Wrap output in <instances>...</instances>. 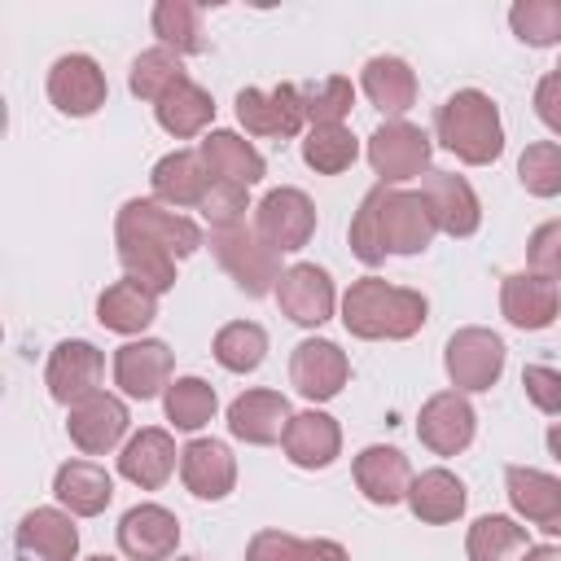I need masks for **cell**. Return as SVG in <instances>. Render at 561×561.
I'll return each mask as SVG.
<instances>
[{
	"mask_svg": "<svg viewBox=\"0 0 561 561\" xmlns=\"http://www.w3.org/2000/svg\"><path fill=\"white\" fill-rule=\"evenodd\" d=\"M346 377H351V364H346V355L337 351V342H329V337H307V342H298L294 355H289V381H294V390H298L302 399H311V403L333 399V394L346 386Z\"/></svg>",
	"mask_w": 561,
	"mask_h": 561,
	"instance_id": "8fae6325",
	"label": "cell"
},
{
	"mask_svg": "<svg viewBox=\"0 0 561 561\" xmlns=\"http://www.w3.org/2000/svg\"><path fill=\"white\" fill-rule=\"evenodd\" d=\"M504 486L513 508L535 522L548 535H561V478L543 473V469H526V465H508L504 469Z\"/></svg>",
	"mask_w": 561,
	"mask_h": 561,
	"instance_id": "603a6c76",
	"label": "cell"
},
{
	"mask_svg": "<svg viewBox=\"0 0 561 561\" xmlns=\"http://www.w3.org/2000/svg\"><path fill=\"white\" fill-rule=\"evenodd\" d=\"M425 311H430V302L416 289L386 285L381 276L355 280L342 298V324H346V333H355L364 342H381V337L403 342L425 324Z\"/></svg>",
	"mask_w": 561,
	"mask_h": 561,
	"instance_id": "6da1fadb",
	"label": "cell"
},
{
	"mask_svg": "<svg viewBox=\"0 0 561 561\" xmlns=\"http://www.w3.org/2000/svg\"><path fill=\"white\" fill-rule=\"evenodd\" d=\"M53 495L75 513V517H96L114 500V478L92 465V460H66L53 478Z\"/></svg>",
	"mask_w": 561,
	"mask_h": 561,
	"instance_id": "83f0119b",
	"label": "cell"
},
{
	"mask_svg": "<svg viewBox=\"0 0 561 561\" xmlns=\"http://www.w3.org/2000/svg\"><path fill=\"white\" fill-rule=\"evenodd\" d=\"M197 153H202L210 180H228V184H241V188H250V184L263 180V158H259V149H254L250 140H241L237 131H210Z\"/></svg>",
	"mask_w": 561,
	"mask_h": 561,
	"instance_id": "f546056e",
	"label": "cell"
},
{
	"mask_svg": "<svg viewBox=\"0 0 561 561\" xmlns=\"http://www.w3.org/2000/svg\"><path fill=\"white\" fill-rule=\"evenodd\" d=\"M114 381L127 399H153L171 386V351L158 337H140L114 351Z\"/></svg>",
	"mask_w": 561,
	"mask_h": 561,
	"instance_id": "44dd1931",
	"label": "cell"
},
{
	"mask_svg": "<svg viewBox=\"0 0 561 561\" xmlns=\"http://www.w3.org/2000/svg\"><path fill=\"white\" fill-rule=\"evenodd\" d=\"M508 26L530 48L561 44V0H517L508 9Z\"/></svg>",
	"mask_w": 561,
	"mask_h": 561,
	"instance_id": "60d3db41",
	"label": "cell"
},
{
	"mask_svg": "<svg viewBox=\"0 0 561 561\" xmlns=\"http://www.w3.org/2000/svg\"><path fill=\"white\" fill-rule=\"evenodd\" d=\"M535 114L561 136V75L557 70L539 79V88H535Z\"/></svg>",
	"mask_w": 561,
	"mask_h": 561,
	"instance_id": "681fc988",
	"label": "cell"
},
{
	"mask_svg": "<svg viewBox=\"0 0 561 561\" xmlns=\"http://www.w3.org/2000/svg\"><path fill=\"white\" fill-rule=\"evenodd\" d=\"M149 184H153L158 202H167V206H202V197L210 193L215 180H210L202 153H193V149H175V153L158 158Z\"/></svg>",
	"mask_w": 561,
	"mask_h": 561,
	"instance_id": "484cf974",
	"label": "cell"
},
{
	"mask_svg": "<svg viewBox=\"0 0 561 561\" xmlns=\"http://www.w3.org/2000/svg\"><path fill=\"white\" fill-rule=\"evenodd\" d=\"M180 79H188L184 75V66H180V53H171V48H145L136 61H131V75H127V88L140 96V101H162Z\"/></svg>",
	"mask_w": 561,
	"mask_h": 561,
	"instance_id": "8d00e7d4",
	"label": "cell"
},
{
	"mask_svg": "<svg viewBox=\"0 0 561 561\" xmlns=\"http://www.w3.org/2000/svg\"><path fill=\"white\" fill-rule=\"evenodd\" d=\"M153 35L162 39V48L171 53H206V35H202V9L188 0H158L153 4Z\"/></svg>",
	"mask_w": 561,
	"mask_h": 561,
	"instance_id": "e575fe53",
	"label": "cell"
},
{
	"mask_svg": "<svg viewBox=\"0 0 561 561\" xmlns=\"http://www.w3.org/2000/svg\"><path fill=\"white\" fill-rule=\"evenodd\" d=\"M522 386H526V394H530V403H535L539 412H548V416L561 412V373H557V368H548V364H526V368H522Z\"/></svg>",
	"mask_w": 561,
	"mask_h": 561,
	"instance_id": "c3c4849f",
	"label": "cell"
},
{
	"mask_svg": "<svg viewBox=\"0 0 561 561\" xmlns=\"http://www.w3.org/2000/svg\"><path fill=\"white\" fill-rule=\"evenodd\" d=\"M351 254H355L359 263H368V267H377V263L386 259L381 237H377V206H373V193H364V202H359V210H355V219H351Z\"/></svg>",
	"mask_w": 561,
	"mask_h": 561,
	"instance_id": "bcb514c9",
	"label": "cell"
},
{
	"mask_svg": "<svg viewBox=\"0 0 561 561\" xmlns=\"http://www.w3.org/2000/svg\"><path fill=\"white\" fill-rule=\"evenodd\" d=\"M294 412H289V399L276 394V390H245L232 399L228 408V430L250 443V447H267V443H280L285 430H289Z\"/></svg>",
	"mask_w": 561,
	"mask_h": 561,
	"instance_id": "ffe728a7",
	"label": "cell"
},
{
	"mask_svg": "<svg viewBox=\"0 0 561 561\" xmlns=\"http://www.w3.org/2000/svg\"><path fill=\"white\" fill-rule=\"evenodd\" d=\"M557 307H561V289H557V280H548V276L513 272V276H504V285H500V311H504V320H508L513 329H526V333L548 329V324L557 320Z\"/></svg>",
	"mask_w": 561,
	"mask_h": 561,
	"instance_id": "ac0fdd59",
	"label": "cell"
},
{
	"mask_svg": "<svg viewBox=\"0 0 561 561\" xmlns=\"http://www.w3.org/2000/svg\"><path fill=\"white\" fill-rule=\"evenodd\" d=\"M88 561H114V557H88Z\"/></svg>",
	"mask_w": 561,
	"mask_h": 561,
	"instance_id": "db71d44e",
	"label": "cell"
},
{
	"mask_svg": "<svg viewBox=\"0 0 561 561\" xmlns=\"http://www.w3.org/2000/svg\"><path fill=\"white\" fill-rule=\"evenodd\" d=\"M79 530L61 508H31L13 530V561H75Z\"/></svg>",
	"mask_w": 561,
	"mask_h": 561,
	"instance_id": "5bb4252c",
	"label": "cell"
},
{
	"mask_svg": "<svg viewBox=\"0 0 561 561\" xmlns=\"http://www.w3.org/2000/svg\"><path fill=\"white\" fill-rule=\"evenodd\" d=\"M197 210H202V219L210 224V232H224V228H241V224H245L250 202H245V188H241V184L215 180Z\"/></svg>",
	"mask_w": 561,
	"mask_h": 561,
	"instance_id": "ee69618b",
	"label": "cell"
},
{
	"mask_svg": "<svg viewBox=\"0 0 561 561\" xmlns=\"http://www.w3.org/2000/svg\"><path fill=\"white\" fill-rule=\"evenodd\" d=\"M118 263H123L127 280H140L153 294H167L175 285V259L162 245H153V241L118 237Z\"/></svg>",
	"mask_w": 561,
	"mask_h": 561,
	"instance_id": "d590c367",
	"label": "cell"
},
{
	"mask_svg": "<svg viewBox=\"0 0 561 561\" xmlns=\"http://www.w3.org/2000/svg\"><path fill=\"white\" fill-rule=\"evenodd\" d=\"M175 469V438L167 430H140L118 451V473L140 491H158Z\"/></svg>",
	"mask_w": 561,
	"mask_h": 561,
	"instance_id": "4316f807",
	"label": "cell"
},
{
	"mask_svg": "<svg viewBox=\"0 0 561 561\" xmlns=\"http://www.w3.org/2000/svg\"><path fill=\"white\" fill-rule=\"evenodd\" d=\"M175 561H193V557H175Z\"/></svg>",
	"mask_w": 561,
	"mask_h": 561,
	"instance_id": "11a10c76",
	"label": "cell"
},
{
	"mask_svg": "<svg viewBox=\"0 0 561 561\" xmlns=\"http://www.w3.org/2000/svg\"><path fill=\"white\" fill-rule=\"evenodd\" d=\"M210 250L219 259V267L232 276V285L250 298H263V294H276L280 285V254L259 237V228L241 224V228H224V232H210Z\"/></svg>",
	"mask_w": 561,
	"mask_h": 561,
	"instance_id": "3957f363",
	"label": "cell"
},
{
	"mask_svg": "<svg viewBox=\"0 0 561 561\" xmlns=\"http://www.w3.org/2000/svg\"><path fill=\"white\" fill-rule=\"evenodd\" d=\"M153 114H158V127H162V131H171L175 140H188V136H197V131L215 118V101H210V92L197 88L193 79H180V83L153 105Z\"/></svg>",
	"mask_w": 561,
	"mask_h": 561,
	"instance_id": "d6a6232c",
	"label": "cell"
},
{
	"mask_svg": "<svg viewBox=\"0 0 561 561\" xmlns=\"http://www.w3.org/2000/svg\"><path fill=\"white\" fill-rule=\"evenodd\" d=\"M517 180L535 197H557L561 193V145L557 140H535L517 158Z\"/></svg>",
	"mask_w": 561,
	"mask_h": 561,
	"instance_id": "7bdbcfd3",
	"label": "cell"
},
{
	"mask_svg": "<svg viewBox=\"0 0 561 561\" xmlns=\"http://www.w3.org/2000/svg\"><path fill=\"white\" fill-rule=\"evenodd\" d=\"M245 561H307V539L285 530H259L245 543Z\"/></svg>",
	"mask_w": 561,
	"mask_h": 561,
	"instance_id": "7dc6e473",
	"label": "cell"
},
{
	"mask_svg": "<svg viewBox=\"0 0 561 561\" xmlns=\"http://www.w3.org/2000/svg\"><path fill=\"white\" fill-rule=\"evenodd\" d=\"M276 302L294 324L316 329L333 316V280L316 263H294V267H285L280 285H276Z\"/></svg>",
	"mask_w": 561,
	"mask_h": 561,
	"instance_id": "d6986e66",
	"label": "cell"
},
{
	"mask_svg": "<svg viewBox=\"0 0 561 561\" xmlns=\"http://www.w3.org/2000/svg\"><path fill=\"white\" fill-rule=\"evenodd\" d=\"M443 364H447V377L451 386L465 394V390H491L504 373V342L500 333L491 329H456L443 346Z\"/></svg>",
	"mask_w": 561,
	"mask_h": 561,
	"instance_id": "8992f818",
	"label": "cell"
},
{
	"mask_svg": "<svg viewBox=\"0 0 561 561\" xmlns=\"http://www.w3.org/2000/svg\"><path fill=\"white\" fill-rule=\"evenodd\" d=\"M430 153H434L430 136H425L421 127L403 123V118L381 123V127L368 136V162H373V171L381 175V184H399V180L421 175V171L430 167Z\"/></svg>",
	"mask_w": 561,
	"mask_h": 561,
	"instance_id": "ba28073f",
	"label": "cell"
},
{
	"mask_svg": "<svg viewBox=\"0 0 561 561\" xmlns=\"http://www.w3.org/2000/svg\"><path fill=\"white\" fill-rule=\"evenodd\" d=\"M180 478L197 500H224L237 486V460L219 438H193L180 451Z\"/></svg>",
	"mask_w": 561,
	"mask_h": 561,
	"instance_id": "7402d4cb",
	"label": "cell"
},
{
	"mask_svg": "<svg viewBox=\"0 0 561 561\" xmlns=\"http://www.w3.org/2000/svg\"><path fill=\"white\" fill-rule=\"evenodd\" d=\"M66 434H70V443H75L83 456H105V451H114V447L123 443V434H127V408H123V399H114V394H105V390L79 399V403L70 408V416H66Z\"/></svg>",
	"mask_w": 561,
	"mask_h": 561,
	"instance_id": "7c38bea8",
	"label": "cell"
},
{
	"mask_svg": "<svg viewBox=\"0 0 561 561\" xmlns=\"http://www.w3.org/2000/svg\"><path fill=\"white\" fill-rule=\"evenodd\" d=\"M425 202H430V215L438 224V232L447 237H473L478 224H482V206H478V193L465 175L456 171H430L425 175Z\"/></svg>",
	"mask_w": 561,
	"mask_h": 561,
	"instance_id": "e0dca14e",
	"label": "cell"
},
{
	"mask_svg": "<svg viewBox=\"0 0 561 561\" xmlns=\"http://www.w3.org/2000/svg\"><path fill=\"white\" fill-rule=\"evenodd\" d=\"M285 456L298 465V469H329L333 460H337V451H342V430H337V421L333 416H324V412H298L294 421H289V430H285Z\"/></svg>",
	"mask_w": 561,
	"mask_h": 561,
	"instance_id": "d4e9b609",
	"label": "cell"
},
{
	"mask_svg": "<svg viewBox=\"0 0 561 561\" xmlns=\"http://www.w3.org/2000/svg\"><path fill=\"white\" fill-rule=\"evenodd\" d=\"M359 88L381 114H403L416 105V75L403 57H368Z\"/></svg>",
	"mask_w": 561,
	"mask_h": 561,
	"instance_id": "f1b7e54d",
	"label": "cell"
},
{
	"mask_svg": "<svg viewBox=\"0 0 561 561\" xmlns=\"http://www.w3.org/2000/svg\"><path fill=\"white\" fill-rule=\"evenodd\" d=\"M114 237H140V241H153L162 245L171 259H184L202 245V228L180 215V210H167L162 202H149V197H131L123 202L118 219H114Z\"/></svg>",
	"mask_w": 561,
	"mask_h": 561,
	"instance_id": "5b68a950",
	"label": "cell"
},
{
	"mask_svg": "<svg viewBox=\"0 0 561 561\" xmlns=\"http://www.w3.org/2000/svg\"><path fill=\"white\" fill-rule=\"evenodd\" d=\"M307 561H351L337 539H307Z\"/></svg>",
	"mask_w": 561,
	"mask_h": 561,
	"instance_id": "f907efd6",
	"label": "cell"
},
{
	"mask_svg": "<svg viewBox=\"0 0 561 561\" xmlns=\"http://www.w3.org/2000/svg\"><path fill=\"white\" fill-rule=\"evenodd\" d=\"M373 193V206H377V237H381V250L386 254H421L430 250L438 224L430 215V202L425 193H403V188H368Z\"/></svg>",
	"mask_w": 561,
	"mask_h": 561,
	"instance_id": "277c9868",
	"label": "cell"
},
{
	"mask_svg": "<svg viewBox=\"0 0 561 561\" xmlns=\"http://www.w3.org/2000/svg\"><path fill=\"white\" fill-rule=\"evenodd\" d=\"M180 543V522L162 504H136L118 522V548L131 561H171Z\"/></svg>",
	"mask_w": 561,
	"mask_h": 561,
	"instance_id": "2e32d148",
	"label": "cell"
},
{
	"mask_svg": "<svg viewBox=\"0 0 561 561\" xmlns=\"http://www.w3.org/2000/svg\"><path fill=\"white\" fill-rule=\"evenodd\" d=\"M263 355H267V333L254 320H232L215 333V359L228 373H254L263 364Z\"/></svg>",
	"mask_w": 561,
	"mask_h": 561,
	"instance_id": "74e56055",
	"label": "cell"
},
{
	"mask_svg": "<svg viewBox=\"0 0 561 561\" xmlns=\"http://www.w3.org/2000/svg\"><path fill=\"white\" fill-rule=\"evenodd\" d=\"M522 561H561V548H552V543H535V548L522 552Z\"/></svg>",
	"mask_w": 561,
	"mask_h": 561,
	"instance_id": "816d5d0a",
	"label": "cell"
},
{
	"mask_svg": "<svg viewBox=\"0 0 561 561\" xmlns=\"http://www.w3.org/2000/svg\"><path fill=\"white\" fill-rule=\"evenodd\" d=\"M548 451L561 460V421H557V425H548Z\"/></svg>",
	"mask_w": 561,
	"mask_h": 561,
	"instance_id": "f5cc1de1",
	"label": "cell"
},
{
	"mask_svg": "<svg viewBox=\"0 0 561 561\" xmlns=\"http://www.w3.org/2000/svg\"><path fill=\"white\" fill-rule=\"evenodd\" d=\"M359 153V140L337 123V127H311L302 136V162L320 175H342Z\"/></svg>",
	"mask_w": 561,
	"mask_h": 561,
	"instance_id": "f35d334b",
	"label": "cell"
},
{
	"mask_svg": "<svg viewBox=\"0 0 561 561\" xmlns=\"http://www.w3.org/2000/svg\"><path fill=\"white\" fill-rule=\"evenodd\" d=\"M473 403L460 390H438L434 399H425L421 416H416V434L434 456H456L473 443Z\"/></svg>",
	"mask_w": 561,
	"mask_h": 561,
	"instance_id": "4fadbf2b",
	"label": "cell"
},
{
	"mask_svg": "<svg viewBox=\"0 0 561 561\" xmlns=\"http://www.w3.org/2000/svg\"><path fill=\"white\" fill-rule=\"evenodd\" d=\"M110 96V83H105V70L88 57V53H66L53 61L48 70V101L70 114V118H88L105 105Z\"/></svg>",
	"mask_w": 561,
	"mask_h": 561,
	"instance_id": "9c48e42d",
	"label": "cell"
},
{
	"mask_svg": "<svg viewBox=\"0 0 561 561\" xmlns=\"http://www.w3.org/2000/svg\"><path fill=\"white\" fill-rule=\"evenodd\" d=\"M434 131L443 140V149H451L460 162L469 167H486L504 153V123H500V110L486 92L478 88H460L451 92L438 114H434Z\"/></svg>",
	"mask_w": 561,
	"mask_h": 561,
	"instance_id": "7a4b0ae2",
	"label": "cell"
},
{
	"mask_svg": "<svg viewBox=\"0 0 561 561\" xmlns=\"http://www.w3.org/2000/svg\"><path fill=\"white\" fill-rule=\"evenodd\" d=\"M254 228L276 254H294L316 232V206H311V197L302 188H272L254 206Z\"/></svg>",
	"mask_w": 561,
	"mask_h": 561,
	"instance_id": "52a82bcc",
	"label": "cell"
},
{
	"mask_svg": "<svg viewBox=\"0 0 561 561\" xmlns=\"http://www.w3.org/2000/svg\"><path fill=\"white\" fill-rule=\"evenodd\" d=\"M298 92H302V114H307L311 127H337L351 114V101H355V88L342 75H329V79H320L311 88H298Z\"/></svg>",
	"mask_w": 561,
	"mask_h": 561,
	"instance_id": "b9f144b4",
	"label": "cell"
},
{
	"mask_svg": "<svg viewBox=\"0 0 561 561\" xmlns=\"http://www.w3.org/2000/svg\"><path fill=\"white\" fill-rule=\"evenodd\" d=\"M101 373H105V355H101L92 342H79V337H75V342H61V346H53L44 381H48V394H53L57 403L75 408L79 399L96 394V386H101Z\"/></svg>",
	"mask_w": 561,
	"mask_h": 561,
	"instance_id": "9a60e30c",
	"label": "cell"
},
{
	"mask_svg": "<svg viewBox=\"0 0 561 561\" xmlns=\"http://www.w3.org/2000/svg\"><path fill=\"white\" fill-rule=\"evenodd\" d=\"M215 408H219L215 386H206L202 377H175L167 386V421L175 430H202L215 416Z\"/></svg>",
	"mask_w": 561,
	"mask_h": 561,
	"instance_id": "ab89813d",
	"label": "cell"
},
{
	"mask_svg": "<svg viewBox=\"0 0 561 561\" xmlns=\"http://www.w3.org/2000/svg\"><path fill=\"white\" fill-rule=\"evenodd\" d=\"M355 486L364 491L368 504H399L408 500V486H412V469H408V456L399 447H364L355 456Z\"/></svg>",
	"mask_w": 561,
	"mask_h": 561,
	"instance_id": "cb8c5ba5",
	"label": "cell"
},
{
	"mask_svg": "<svg viewBox=\"0 0 561 561\" xmlns=\"http://www.w3.org/2000/svg\"><path fill=\"white\" fill-rule=\"evenodd\" d=\"M557 75H561V66H557Z\"/></svg>",
	"mask_w": 561,
	"mask_h": 561,
	"instance_id": "9f6ffc18",
	"label": "cell"
},
{
	"mask_svg": "<svg viewBox=\"0 0 561 561\" xmlns=\"http://www.w3.org/2000/svg\"><path fill=\"white\" fill-rule=\"evenodd\" d=\"M526 526H517L513 517H500V513H486L469 526V539H465V552L469 561H517L526 552Z\"/></svg>",
	"mask_w": 561,
	"mask_h": 561,
	"instance_id": "836d02e7",
	"label": "cell"
},
{
	"mask_svg": "<svg viewBox=\"0 0 561 561\" xmlns=\"http://www.w3.org/2000/svg\"><path fill=\"white\" fill-rule=\"evenodd\" d=\"M465 500H469L465 482H460L456 473H447V469H425V473H416L412 486H408V508H412L421 522H430V526L456 522V517L465 513Z\"/></svg>",
	"mask_w": 561,
	"mask_h": 561,
	"instance_id": "4dcf8cb0",
	"label": "cell"
},
{
	"mask_svg": "<svg viewBox=\"0 0 561 561\" xmlns=\"http://www.w3.org/2000/svg\"><path fill=\"white\" fill-rule=\"evenodd\" d=\"M526 259H530V272H535V276L561 280V219H548V224H539V228L530 232Z\"/></svg>",
	"mask_w": 561,
	"mask_h": 561,
	"instance_id": "f6af8a7d",
	"label": "cell"
},
{
	"mask_svg": "<svg viewBox=\"0 0 561 561\" xmlns=\"http://www.w3.org/2000/svg\"><path fill=\"white\" fill-rule=\"evenodd\" d=\"M153 316H158V294L145 289L140 280H127V276L114 280L96 298V320L105 329H114V333H140V329L153 324Z\"/></svg>",
	"mask_w": 561,
	"mask_h": 561,
	"instance_id": "1f68e13d",
	"label": "cell"
},
{
	"mask_svg": "<svg viewBox=\"0 0 561 561\" xmlns=\"http://www.w3.org/2000/svg\"><path fill=\"white\" fill-rule=\"evenodd\" d=\"M237 118L245 131L254 136H276V140H289L298 136V127L307 123L302 114V92L294 83H280L272 92H259V88H241L237 92Z\"/></svg>",
	"mask_w": 561,
	"mask_h": 561,
	"instance_id": "30bf717a",
	"label": "cell"
}]
</instances>
